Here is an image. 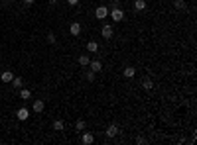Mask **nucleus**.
<instances>
[{
	"label": "nucleus",
	"mask_w": 197,
	"mask_h": 145,
	"mask_svg": "<svg viewBox=\"0 0 197 145\" xmlns=\"http://www.w3.org/2000/svg\"><path fill=\"white\" fill-rule=\"evenodd\" d=\"M87 78H89V81L93 82V81H95V72H93V71H89V72H87Z\"/></svg>",
	"instance_id": "22"
},
{
	"label": "nucleus",
	"mask_w": 197,
	"mask_h": 145,
	"mask_svg": "<svg viewBox=\"0 0 197 145\" xmlns=\"http://www.w3.org/2000/svg\"><path fill=\"white\" fill-rule=\"evenodd\" d=\"M12 86H14V88H22V86H24V81H22L20 77H14L12 78Z\"/></svg>",
	"instance_id": "16"
},
{
	"label": "nucleus",
	"mask_w": 197,
	"mask_h": 145,
	"mask_svg": "<svg viewBox=\"0 0 197 145\" xmlns=\"http://www.w3.org/2000/svg\"><path fill=\"white\" fill-rule=\"evenodd\" d=\"M134 10H136V12L146 10V0H136V2H134Z\"/></svg>",
	"instance_id": "12"
},
{
	"label": "nucleus",
	"mask_w": 197,
	"mask_h": 145,
	"mask_svg": "<svg viewBox=\"0 0 197 145\" xmlns=\"http://www.w3.org/2000/svg\"><path fill=\"white\" fill-rule=\"evenodd\" d=\"M16 118H18L20 122H26L28 118H30V112H28V108H20V110L16 112Z\"/></svg>",
	"instance_id": "3"
},
{
	"label": "nucleus",
	"mask_w": 197,
	"mask_h": 145,
	"mask_svg": "<svg viewBox=\"0 0 197 145\" xmlns=\"http://www.w3.org/2000/svg\"><path fill=\"white\" fill-rule=\"evenodd\" d=\"M24 4H26V6H32V4H34V0H24Z\"/></svg>",
	"instance_id": "25"
},
{
	"label": "nucleus",
	"mask_w": 197,
	"mask_h": 145,
	"mask_svg": "<svg viewBox=\"0 0 197 145\" xmlns=\"http://www.w3.org/2000/svg\"><path fill=\"white\" fill-rule=\"evenodd\" d=\"M20 96L24 98V100H30V98H32V92L28 90V88H22V90H20Z\"/></svg>",
	"instance_id": "18"
},
{
	"label": "nucleus",
	"mask_w": 197,
	"mask_h": 145,
	"mask_svg": "<svg viewBox=\"0 0 197 145\" xmlns=\"http://www.w3.org/2000/svg\"><path fill=\"white\" fill-rule=\"evenodd\" d=\"M47 2H49V4H57V0H47Z\"/></svg>",
	"instance_id": "26"
},
{
	"label": "nucleus",
	"mask_w": 197,
	"mask_h": 145,
	"mask_svg": "<svg viewBox=\"0 0 197 145\" xmlns=\"http://www.w3.org/2000/svg\"><path fill=\"white\" fill-rule=\"evenodd\" d=\"M53 129H55V132H61V129H63V122L61 120H55L53 122Z\"/></svg>",
	"instance_id": "20"
},
{
	"label": "nucleus",
	"mask_w": 197,
	"mask_h": 145,
	"mask_svg": "<svg viewBox=\"0 0 197 145\" xmlns=\"http://www.w3.org/2000/svg\"><path fill=\"white\" fill-rule=\"evenodd\" d=\"M142 86H144L146 90H150L152 86H154V82H152V78H150V77H144V78H142Z\"/></svg>",
	"instance_id": "15"
},
{
	"label": "nucleus",
	"mask_w": 197,
	"mask_h": 145,
	"mask_svg": "<svg viewBox=\"0 0 197 145\" xmlns=\"http://www.w3.org/2000/svg\"><path fill=\"white\" fill-rule=\"evenodd\" d=\"M47 41H49V43H55V33L49 32V33H47Z\"/></svg>",
	"instance_id": "21"
},
{
	"label": "nucleus",
	"mask_w": 197,
	"mask_h": 145,
	"mask_svg": "<svg viewBox=\"0 0 197 145\" xmlns=\"http://www.w3.org/2000/svg\"><path fill=\"white\" fill-rule=\"evenodd\" d=\"M79 65H81V67H89V63H91V59H89V55H81L79 57Z\"/></svg>",
	"instance_id": "14"
},
{
	"label": "nucleus",
	"mask_w": 197,
	"mask_h": 145,
	"mask_svg": "<svg viewBox=\"0 0 197 145\" xmlns=\"http://www.w3.org/2000/svg\"><path fill=\"white\" fill-rule=\"evenodd\" d=\"M6 2H8V0H6Z\"/></svg>",
	"instance_id": "27"
},
{
	"label": "nucleus",
	"mask_w": 197,
	"mask_h": 145,
	"mask_svg": "<svg viewBox=\"0 0 197 145\" xmlns=\"http://www.w3.org/2000/svg\"><path fill=\"white\" fill-rule=\"evenodd\" d=\"M112 33H114V30H112V26H103V30H101V35H103L105 39H111L112 38Z\"/></svg>",
	"instance_id": "2"
},
{
	"label": "nucleus",
	"mask_w": 197,
	"mask_h": 145,
	"mask_svg": "<svg viewBox=\"0 0 197 145\" xmlns=\"http://www.w3.org/2000/svg\"><path fill=\"white\" fill-rule=\"evenodd\" d=\"M107 137H116V135H118V126H116V124H111V126H108L107 128Z\"/></svg>",
	"instance_id": "5"
},
{
	"label": "nucleus",
	"mask_w": 197,
	"mask_h": 145,
	"mask_svg": "<svg viewBox=\"0 0 197 145\" xmlns=\"http://www.w3.org/2000/svg\"><path fill=\"white\" fill-rule=\"evenodd\" d=\"M89 67H91V71H93V72H101V71H103V63L95 59V61H91V63H89Z\"/></svg>",
	"instance_id": "8"
},
{
	"label": "nucleus",
	"mask_w": 197,
	"mask_h": 145,
	"mask_svg": "<svg viewBox=\"0 0 197 145\" xmlns=\"http://www.w3.org/2000/svg\"><path fill=\"white\" fill-rule=\"evenodd\" d=\"M136 143H140V145H142V143H146V139H144V137L140 135V137H136Z\"/></svg>",
	"instance_id": "24"
},
{
	"label": "nucleus",
	"mask_w": 197,
	"mask_h": 145,
	"mask_svg": "<svg viewBox=\"0 0 197 145\" xmlns=\"http://www.w3.org/2000/svg\"><path fill=\"white\" fill-rule=\"evenodd\" d=\"M95 16H97L99 20H105L108 16V8H107V6H99V8L95 10Z\"/></svg>",
	"instance_id": "1"
},
{
	"label": "nucleus",
	"mask_w": 197,
	"mask_h": 145,
	"mask_svg": "<svg viewBox=\"0 0 197 145\" xmlns=\"http://www.w3.org/2000/svg\"><path fill=\"white\" fill-rule=\"evenodd\" d=\"M173 6L176 10H185V0H173Z\"/></svg>",
	"instance_id": "17"
},
{
	"label": "nucleus",
	"mask_w": 197,
	"mask_h": 145,
	"mask_svg": "<svg viewBox=\"0 0 197 145\" xmlns=\"http://www.w3.org/2000/svg\"><path fill=\"white\" fill-rule=\"evenodd\" d=\"M93 141H95V135H93V133H89V132H85V133H83V137H81V143H83V145H91Z\"/></svg>",
	"instance_id": "7"
},
{
	"label": "nucleus",
	"mask_w": 197,
	"mask_h": 145,
	"mask_svg": "<svg viewBox=\"0 0 197 145\" xmlns=\"http://www.w3.org/2000/svg\"><path fill=\"white\" fill-rule=\"evenodd\" d=\"M69 32H71V35H75V38H77V35L81 33V24H79V22H73V24L69 26Z\"/></svg>",
	"instance_id": "6"
},
{
	"label": "nucleus",
	"mask_w": 197,
	"mask_h": 145,
	"mask_svg": "<svg viewBox=\"0 0 197 145\" xmlns=\"http://www.w3.org/2000/svg\"><path fill=\"white\" fill-rule=\"evenodd\" d=\"M67 4H69V6H77L79 0H67Z\"/></svg>",
	"instance_id": "23"
},
{
	"label": "nucleus",
	"mask_w": 197,
	"mask_h": 145,
	"mask_svg": "<svg viewBox=\"0 0 197 145\" xmlns=\"http://www.w3.org/2000/svg\"><path fill=\"white\" fill-rule=\"evenodd\" d=\"M43 108H46V102H43V100H36L34 102V112H43Z\"/></svg>",
	"instance_id": "10"
},
{
	"label": "nucleus",
	"mask_w": 197,
	"mask_h": 145,
	"mask_svg": "<svg viewBox=\"0 0 197 145\" xmlns=\"http://www.w3.org/2000/svg\"><path fill=\"white\" fill-rule=\"evenodd\" d=\"M0 78H2V82H12L14 75H12V71H4L2 75H0Z\"/></svg>",
	"instance_id": "9"
},
{
	"label": "nucleus",
	"mask_w": 197,
	"mask_h": 145,
	"mask_svg": "<svg viewBox=\"0 0 197 145\" xmlns=\"http://www.w3.org/2000/svg\"><path fill=\"white\" fill-rule=\"evenodd\" d=\"M87 51H89V53H97L99 51V43L97 41H89V43H87Z\"/></svg>",
	"instance_id": "11"
},
{
	"label": "nucleus",
	"mask_w": 197,
	"mask_h": 145,
	"mask_svg": "<svg viewBox=\"0 0 197 145\" xmlns=\"http://www.w3.org/2000/svg\"><path fill=\"white\" fill-rule=\"evenodd\" d=\"M122 75H124L126 78H132V77L136 75V69H134V67H126L124 71H122Z\"/></svg>",
	"instance_id": "13"
},
{
	"label": "nucleus",
	"mask_w": 197,
	"mask_h": 145,
	"mask_svg": "<svg viewBox=\"0 0 197 145\" xmlns=\"http://www.w3.org/2000/svg\"><path fill=\"white\" fill-rule=\"evenodd\" d=\"M85 126H87V124H85V120H77V122H75V129H77V132H83Z\"/></svg>",
	"instance_id": "19"
},
{
	"label": "nucleus",
	"mask_w": 197,
	"mask_h": 145,
	"mask_svg": "<svg viewBox=\"0 0 197 145\" xmlns=\"http://www.w3.org/2000/svg\"><path fill=\"white\" fill-rule=\"evenodd\" d=\"M111 18H112L114 22H120L122 18H124V10H120V8H114V10L111 12Z\"/></svg>",
	"instance_id": "4"
}]
</instances>
